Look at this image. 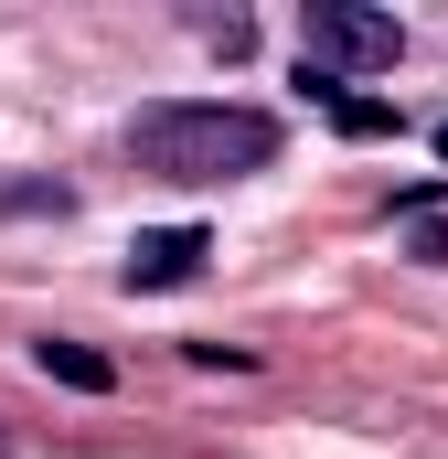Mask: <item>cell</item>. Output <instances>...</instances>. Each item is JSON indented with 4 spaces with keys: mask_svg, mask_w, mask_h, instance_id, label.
Segmentation results:
<instances>
[{
    "mask_svg": "<svg viewBox=\"0 0 448 459\" xmlns=\"http://www.w3.org/2000/svg\"><path fill=\"white\" fill-rule=\"evenodd\" d=\"M32 363H43L54 385H75V395H108V385H117L108 352H97V342H65V332H54V342H32Z\"/></svg>",
    "mask_w": 448,
    "mask_h": 459,
    "instance_id": "4",
    "label": "cell"
},
{
    "mask_svg": "<svg viewBox=\"0 0 448 459\" xmlns=\"http://www.w3.org/2000/svg\"><path fill=\"white\" fill-rule=\"evenodd\" d=\"M406 54V22L395 11H363V0H310L299 11V65H395Z\"/></svg>",
    "mask_w": 448,
    "mask_h": 459,
    "instance_id": "2",
    "label": "cell"
},
{
    "mask_svg": "<svg viewBox=\"0 0 448 459\" xmlns=\"http://www.w3.org/2000/svg\"><path fill=\"white\" fill-rule=\"evenodd\" d=\"M193 363H203V374H256V352H246V342H193Z\"/></svg>",
    "mask_w": 448,
    "mask_h": 459,
    "instance_id": "8",
    "label": "cell"
},
{
    "mask_svg": "<svg viewBox=\"0 0 448 459\" xmlns=\"http://www.w3.org/2000/svg\"><path fill=\"white\" fill-rule=\"evenodd\" d=\"M203 43L235 65V54H256V22H246V11H203Z\"/></svg>",
    "mask_w": 448,
    "mask_h": 459,
    "instance_id": "7",
    "label": "cell"
},
{
    "mask_svg": "<svg viewBox=\"0 0 448 459\" xmlns=\"http://www.w3.org/2000/svg\"><path fill=\"white\" fill-rule=\"evenodd\" d=\"M417 256H427V267H448V225H438V214L417 225Z\"/></svg>",
    "mask_w": 448,
    "mask_h": 459,
    "instance_id": "9",
    "label": "cell"
},
{
    "mask_svg": "<svg viewBox=\"0 0 448 459\" xmlns=\"http://www.w3.org/2000/svg\"><path fill=\"white\" fill-rule=\"evenodd\" d=\"M75 193L65 182H0V214H65Z\"/></svg>",
    "mask_w": 448,
    "mask_h": 459,
    "instance_id": "6",
    "label": "cell"
},
{
    "mask_svg": "<svg viewBox=\"0 0 448 459\" xmlns=\"http://www.w3.org/2000/svg\"><path fill=\"white\" fill-rule=\"evenodd\" d=\"M128 160L150 182H246L278 160V117L235 97H160L128 117Z\"/></svg>",
    "mask_w": 448,
    "mask_h": 459,
    "instance_id": "1",
    "label": "cell"
},
{
    "mask_svg": "<svg viewBox=\"0 0 448 459\" xmlns=\"http://www.w3.org/2000/svg\"><path fill=\"white\" fill-rule=\"evenodd\" d=\"M332 128H341V139H395V128H406V108H384V97H341Z\"/></svg>",
    "mask_w": 448,
    "mask_h": 459,
    "instance_id": "5",
    "label": "cell"
},
{
    "mask_svg": "<svg viewBox=\"0 0 448 459\" xmlns=\"http://www.w3.org/2000/svg\"><path fill=\"white\" fill-rule=\"evenodd\" d=\"M203 256H214L203 225H160L128 246V289H182V278H203Z\"/></svg>",
    "mask_w": 448,
    "mask_h": 459,
    "instance_id": "3",
    "label": "cell"
},
{
    "mask_svg": "<svg viewBox=\"0 0 448 459\" xmlns=\"http://www.w3.org/2000/svg\"><path fill=\"white\" fill-rule=\"evenodd\" d=\"M438 160H448V117H438Z\"/></svg>",
    "mask_w": 448,
    "mask_h": 459,
    "instance_id": "10",
    "label": "cell"
}]
</instances>
